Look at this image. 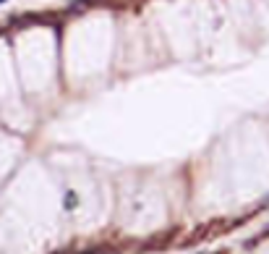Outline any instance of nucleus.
<instances>
[{
	"label": "nucleus",
	"mask_w": 269,
	"mask_h": 254,
	"mask_svg": "<svg viewBox=\"0 0 269 254\" xmlns=\"http://www.w3.org/2000/svg\"><path fill=\"white\" fill-rule=\"evenodd\" d=\"M3 3H8V0H0V6H3Z\"/></svg>",
	"instance_id": "nucleus-1"
}]
</instances>
